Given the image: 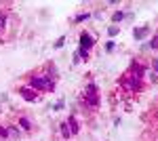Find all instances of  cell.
<instances>
[{
    "label": "cell",
    "mask_w": 158,
    "mask_h": 141,
    "mask_svg": "<svg viewBox=\"0 0 158 141\" xmlns=\"http://www.w3.org/2000/svg\"><path fill=\"white\" fill-rule=\"evenodd\" d=\"M143 76H146L150 82H158V74L154 70H146V74H143Z\"/></svg>",
    "instance_id": "obj_9"
},
{
    "label": "cell",
    "mask_w": 158,
    "mask_h": 141,
    "mask_svg": "<svg viewBox=\"0 0 158 141\" xmlns=\"http://www.w3.org/2000/svg\"><path fill=\"white\" fill-rule=\"evenodd\" d=\"M30 89H40V91H53L55 89V80L47 76V74H42V76H30Z\"/></svg>",
    "instance_id": "obj_1"
},
{
    "label": "cell",
    "mask_w": 158,
    "mask_h": 141,
    "mask_svg": "<svg viewBox=\"0 0 158 141\" xmlns=\"http://www.w3.org/2000/svg\"><path fill=\"white\" fill-rule=\"evenodd\" d=\"M59 133H61V137H63V139H70V137H72V131H70V124H68V120L59 124Z\"/></svg>",
    "instance_id": "obj_7"
},
{
    "label": "cell",
    "mask_w": 158,
    "mask_h": 141,
    "mask_svg": "<svg viewBox=\"0 0 158 141\" xmlns=\"http://www.w3.org/2000/svg\"><path fill=\"white\" fill-rule=\"evenodd\" d=\"M124 17H127V15H124L122 11H116L114 15H112V21H114V23H118V21H122V19H124Z\"/></svg>",
    "instance_id": "obj_12"
},
{
    "label": "cell",
    "mask_w": 158,
    "mask_h": 141,
    "mask_svg": "<svg viewBox=\"0 0 158 141\" xmlns=\"http://www.w3.org/2000/svg\"><path fill=\"white\" fill-rule=\"evenodd\" d=\"M114 47H116V42H114V40H108V42H106V51H108V53H112Z\"/></svg>",
    "instance_id": "obj_14"
},
{
    "label": "cell",
    "mask_w": 158,
    "mask_h": 141,
    "mask_svg": "<svg viewBox=\"0 0 158 141\" xmlns=\"http://www.w3.org/2000/svg\"><path fill=\"white\" fill-rule=\"evenodd\" d=\"M19 135H21V133L15 129V126H11V129H9V137H19Z\"/></svg>",
    "instance_id": "obj_15"
},
{
    "label": "cell",
    "mask_w": 158,
    "mask_h": 141,
    "mask_svg": "<svg viewBox=\"0 0 158 141\" xmlns=\"http://www.w3.org/2000/svg\"><path fill=\"white\" fill-rule=\"evenodd\" d=\"M152 70L158 74V59H152Z\"/></svg>",
    "instance_id": "obj_20"
},
{
    "label": "cell",
    "mask_w": 158,
    "mask_h": 141,
    "mask_svg": "<svg viewBox=\"0 0 158 141\" xmlns=\"http://www.w3.org/2000/svg\"><path fill=\"white\" fill-rule=\"evenodd\" d=\"M150 25H141V27H135L133 30V38L135 40H143V38H148L150 36Z\"/></svg>",
    "instance_id": "obj_5"
},
{
    "label": "cell",
    "mask_w": 158,
    "mask_h": 141,
    "mask_svg": "<svg viewBox=\"0 0 158 141\" xmlns=\"http://www.w3.org/2000/svg\"><path fill=\"white\" fill-rule=\"evenodd\" d=\"M19 93H21V97H23L25 101H30V103H34V101L38 99V95L34 93V89H30V86H21Z\"/></svg>",
    "instance_id": "obj_4"
},
{
    "label": "cell",
    "mask_w": 158,
    "mask_h": 141,
    "mask_svg": "<svg viewBox=\"0 0 158 141\" xmlns=\"http://www.w3.org/2000/svg\"><path fill=\"white\" fill-rule=\"evenodd\" d=\"M120 84H122V89L129 91V93H139L141 91V78L135 76L133 72H127L120 78Z\"/></svg>",
    "instance_id": "obj_2"
},
{
    "label": "cell",
    "mask_w": 158,
    "mask_h": 141,
    "mask_svg": "<svg viewBox=\"0 0 158 141\" xmlns=\"http://www.w3.org/2000/svg\"><path fill=\"white\" fill-rule=\"evenodd\" d=\"M19 124H21V129H23V131H32V122H30L25 116L19 118Z\"/></svg>",
    "instance_id": "obj_10"
},
{
    "label": "cell",
    "mask_w": 158,
    "mask_h": 141,
    "mask_svg": "<svg viewBox=\"0 0 158 141\" xmlns=\"http://www.w3.org/2000/svg\"><path fill=\"white\" fill-rule=\"evenodd\" d=\"M68 124H70V131H72V135H78V133H80V124H78V120H76L74 116L68 118Z\"/></svg>",
    "instance_id": "obj_8"
},
{
    "label": "cell",
    "mask_w": 158,
    "mask_h": 141,
    "mask_svg": "<svg viewBox=\"0 0 158 141\" xmlns=\"http://www.w3.org/2000/svg\"><path fill=\"white\" fill-rule=\"evenodd\" d=\"M0 137H9V129L6 126H0Z\"/></svg>",
    "instance_id": "obj_19"
},
{
    "label": "cell",
    "mask_w": 158,
    "mask_h": 141,
    "mask_svg": "<svg viewBox=\"0 0 158 141\" xmlns=\"http://www.w3.org/2000/svg\"><path fill=\"white\" fill-rule=\"evenodd\" d=\"M63 106H65L63 101H57V103H55V106L51 107V110H55V112H59V110H63Z\"/></svg>",
    "instance_id": "obj_18"
},
{
    "label": "cell",
    "mask_w": 158,
    "mask_h": 141,
    "mask_svg": "<svg viewBox=\"0 0 158 141\" xmlns=\"http://www.w3.org/2000/svg\"><path fill=\"white\" fill-rule=\"evenodd\" d=\"M118 34V25H110L108 27V36H116Z\"/></svg>",
    "instance_id": "obj_13"
},
{
    "label": "cell",
    "mask_w": 158,
    "mask_h": 141,
    "mask_svg": "<svg viewBox=\"0 0 158 141\" xmlns=\"http://www.w3.org/2000/svg\"><path fill=\"white\" fill-rule=\"evenodd\" d=\"M89 17H91L89 13H78V15L74 17V21H76V23H82V21H86V19H89Z\"/></svg>",
    "instance_id": "obj_11"
},
{
    "label": "cell",
    "mask_w": 158,
    "mask_h": 141,
    "mask_svg": "<svg viewBox=\"0 0 158 141\" xmlns=\"http://www.w3.org/2000/svg\"><path fill=\"white\" fill-rule=\"evenodd\" d=\"M150 48H158V34L150 40Z\"/></svg>",
    "instance_id": "obj_16"
},
{
    "label": "cell",
    "mask_w": 158,
    "mask_h": 141,
    "mask_svg": "<svg viewBox=\"0 0 158 141\" xmlns=\"http://www.w3.org/2000/svg\"><path fill=\"white\" fill-rule=\"evenodd\" d=\"M93 44H95V38L89 34V32H82V34H80V48H86V51H89Z\"/></svg>",
    "instance_id": "obj_6"
},
{
    "label": "cell",
    "mask_w": 158,
    "mask_h": 141,
    "mask_svg": "<svg viewBox=\"0 0 158 141\" xmlns=\"http://www.w3.org/2000/svg\"><path fill=\"white\" fill-rule=\"evenodd\" d=\"M63 42H65V38L61 36V38H57V42H55L53 47H55V48H61V47H63Z\"/></svg>",
    "instance_id": "obj_17"
},
{
    "label": "cell",
    "mask_w": 158,
    "mask_h": 141,
    "mask_svg": "<svg viewBox=\"0 0 158 141\" xmlns=\"http://www.w3.org/2000/svg\"><path fill=\"white\" fill-rule=\"evenodd\" d=\"M85 103H86V106H91V107H97L99 97H97V84H95V82H91L89 86H86V91H85Z\"/></svg>",
    "instance_id": "obj_3"
}]
</instances>
